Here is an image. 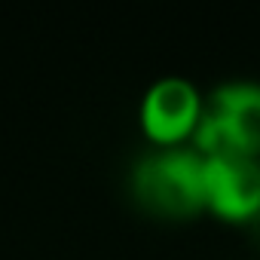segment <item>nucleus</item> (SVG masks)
<instances>
[{
    "instance_id": "f257e3e1",
    "label": "nucleus",
    "mask_w": 260,
    "mask_h": 260,
    "mask_svg": "<svg viewBox=\"0 0 260 260\" xmlns=\"http://www.w3.org/2000/svg\"><path fill=\"white\" fill-rule=\"evenodd\" d=\"M125 196L141 214L187 223L205 214V159L190 147H144L125 169Z\"/></svg>"
},
{
    "instance_id": "f03ea898",
    "label": "nucleus",
    "mask_w": 260,
    "mask_h": 260,
    "mask_svg": "<svg viewBox=\"0 0 260 260\" xmlns=\"http://www.w3.org/2000/svg\"><path fill=\"white\" fill-rule=\"evenodd\" d=\"M190 147L202 159L220 153L260 156V80H220L205 95V110L190 138Z\"/></svg>"
},
{
    "instance_id": "7ed1b4c3",
    "label": "nucleus",
    "mask_w": 260,
    "mask_h": 260,
    "mask_svg": "<svg viewBox=\"0 0 260 260\" xmlns=\"http://www.w3.org/2000/svg\"><path fill=\"white\" fill-rule=\"evenodd\" d=\"M205 110V95L199 86L181 74H166L153 80L138 101V125L150 147H181L190 144Z\"/></svg>"
},
{
    "instance_id": "20e7f679",
    "label": "nucleus",
    "mask_w": 260,
    "mask_h": 260,
    "mask_svg": "<svg viewBox=\"0 0 260 260\" xmlns=\"http://www.w3.org/2000/svg\"><path fill=\"white\" fill-rule=\"evenodd\" d=\"M205 214L236 226L260 214V156L220 153L205 159Z\"/></svg>"
},
{
    "instance_id": "39448f33",
    "label": "nucleus",
    "mask_w": 260,
    "mask_h": 260,
    "mask_svg": "<svg viewBox=\"0 0 260 260\" xmlns=\"http://www.w3.org/2000/svg\"><path fill=\"white\" fill-rule=\"evenodd\" d=\"M242 230L248 233V239H251V245H254V248L260 251V214H257V217H254L251 223H245Z\"/></svg>"
}]
</instances>
